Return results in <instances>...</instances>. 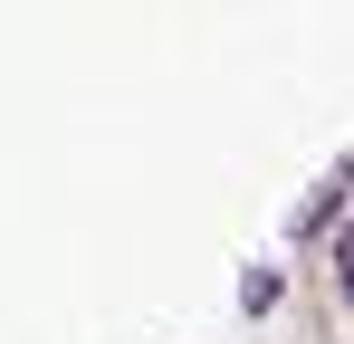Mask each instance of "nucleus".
Listing matches in <instances>:
<instances>
[{
    "label": "nucleus",
    "mask_w": 354,
    "mask_h": 344,
    "mask_svg": "<svg viewBox=\"0 0 354 344\" xmlns=\"http://www.w3.org/2000/svg\"><path fill=\"white\" fill-rule=\"evenodd\" d=\"M345 191H354V182H345V172H335V182H326V191H316V201L297 211V239H316V229H326V220H345Z\"/></svg>",
    "instance_id": "1"
},
{
    "label": "nucleus",
    "mask_w": 354,
    "mask_h": 344,
    "mask_svg": "<svg viewBox=\"0 0 354 344\" xmlns=\"http://www.w3.org/2000/svg\"><path fill=\"white\" fill-rule=\"evenodd\" d=\"M335 268H345V278H335V287H345V306H354V258H335Z\"/></svg>",
    "instance_id": "2"
},
{
    "label": "nucleus",
    "mask_w": 354,
    "mask_h": 344,
    "mask_svg": "<svg viewBox=\"0 0 354 344\" xmlns=\"http://www.w3.org/2000/svg\"><path fill=\"white\" fill-rule=\"evenodd\" d=\"M335 258H354V229H345V239H335Z\"/></svg>",
    "instance_id": "3"
}]
</instances>
